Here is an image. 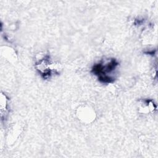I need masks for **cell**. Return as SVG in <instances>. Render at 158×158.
Listing matches in <instances>:
<instances>
[{
	"label": "cell",
	"instance_id": "obj_1",
	"mask_svg": "<svg viewBox=\"0 0 158 158\" xmlns=\"http://www.w3.org/2000/svg\"><path fill=\"white\" fill-rule=\"evenodd\" d=\"M118 63L115 59H111L106 63L101 62L93 65L91 72L94 75H97L98 80L101 83H109L114 80V78L108 75L111 73L118 66Z\"/></svg>",
	"mask_w": 158,
	"mask_h": 158
}]
</instances>
